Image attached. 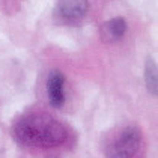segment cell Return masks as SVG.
I'll use <instances>...</instances> for the list:
<instances>
[{
	"label": "cell",
	"instance_id": "obj_3",
	"mask_svg": "<svg viewBox=\"0 0 158 158\" xmlns=\"http://www.w3.org/2000/svg\"><path fill=\"white\" fill-rule=\"evenodd\" d=\"M87 0H59L54 8V18L62 24H75L87 14Z\"/></svg>",
	"mask_w": 158,
	"mask_h": 158
},
{
	"label": "cell",
	"instance_id": "obj_2",
	"mask_svg": "<svg viewBox=\"0 0 158 158\" xmlns=\"http://www.w3.org/2000/svg\"><path fill=\"white\" fill-rule=\"evenodd\" d=\"M143 143L139 128L128 127L116 134L106 146V158H134Z\"/></svg>",
	"mask_w": 158,
	"mask_h": 158
},
{
	"label": "cell",
	"instance_id": "obj_5",
	"mask_svg": "<svg viewBox=\"0 0 158 158\" xmlns=\"http://www.w3.org/2000/svg\"><path fill=\"white\" fill-rule=\"evenodd\" d=\"M125 32H127V21L122 17H118V18H111L109 21H106L101 26L99 35L102 42L111 44V42L119 41L125 35Z\"/></svg>",
	"mask_w": 158,
	"mask_h": 158
},
{
	"label": "cell",
	"instance_id": "obj_6",
	"mask_svg": "<svg viewBox=\"0 0 158 158\" xmlns=\"http://www.w3.org/2000/svg\"><path fill=\"white\" fill-rule=\"evenodd\" d=\"M145 80H146V86H148V90L152 94V95H157L158 90V75H157V63L149 59L146 62V68H145Z\"/></svg>",
	"mask_w": 158,
	"mask_h": 158
},
{
	"label": "cell",
	"instance_id": "obj_1",
	"mask_svg": "<svg viewBox=\"0 0 158 158\" xmlns=\"http://www.w3.org/2000/svg\"><path fill=\"white\" fill-rule=\"evenodd\" d=\"M65 125L45 113H27L12 127L14 139L29 148H54L66 140Z\"/></svg>",
	"mask_w": 158,
	"mask_h": 158
},
{
	"label": "cell",
	"instance_id": "obj_7",
	"mask_svg": "<svg viewBox=\"0 0 158 158\" xmlns=\"http://www.w3.org/2000/svg\"><path fill=\"white\" fill-rule=\"evenodd\" d=\"M48 158H59V157H48Z\"/></svg>",
	"mask_w": 158,
	"mask_h": 158
},
{
	"label": "cell",
	"instance_id": "obj_4",
	"mask_svg": "<svg viewBox=\"0 0 158 158\" xmlns=\"http://www.w3.org/2000/svg\"><path fill=\"white\" fill-rule=\"evenodd\" d=\"M65 77L60 71H51L47 80V92H48L50 104L54 109H60L65 102Z\"/></svg>",
	"mask_w": 158,
	"mask_h": 158
}]
</instances>
